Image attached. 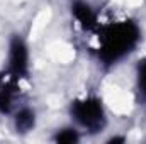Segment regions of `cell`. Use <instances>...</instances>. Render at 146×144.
I'll return each mask as SVG.
<instances>
[{"label": "cell", "instance_id": "obj_1", "mask_svg": "<svg viewBox=\"0 0 146 144\" xmlns=\"http://www.w3.org/2000/svg\"><path fill=\"white\" fill-rule=\"evenodd\" d=\"M97 58L112 66L129 56L141 41V29L134 20H115L97 27Z\"/></svg>", "mask_w": 146, "mask_h": 144}, {"label": "cell", "instance_id": "obj_2", "mask_svg": "<svg viewBox=\"0 0 146 144\" xmlns=\"http://www.w3.org/2000/svg\"><path fill=\"white\" fill-rule=\"evenodd\" d=\"M70 115L82 129L92 134L100 132L107 124L102 100L95 95H87L73 100L70 105Z\"/></svg>", "mask_w": 146, "mask_h": 144}, {"label": "cell", "instance_id": "obj_3", "mask_svg": "<svg viewBox=\"0 0 146 144\" xmlns=\"http://www.w3.org/2000/svg\"><path fill=\"white\" fill-rule=\"evenodd\" d=\"M17 78H27L29 76V49L24 39L14 36L9 44V68Z\"/></svg>", "mask_w": 146, "mask_h": 144}, {"label": "cell", "instance_id": "obj_4", "mask_svg": "<svg viewBox=\"0 0 146 144\" xmlns=\"http://www.w3.org/2000/svg\"><path fill=\"white\" fill-rule=\"evenodd\" d=\"M19 81L14 73L9 70L0 75V114H10L15 107V98L19 95Z\"/></svg>", "mask_w": 146, "mask_h": 144}, {"label": "cell", "instance_id": "obj_5", "mask_svg": "<svg viewBox=\"0 0 146 144\" xmlns=\"http://www.w3.org/2000/svg\"><path fill=\"white\" fill-rule=\"evenodd\" d=\"M72 14L76 20V24L83 29V31H97L99 24V17L97 12L90 7V3L83 2V0H75L72 3Z\"/></svg>", "mask_w": 146, "mask_h": 144}, {"label": "cell", "instance_id": "obj_6", "mask_svg": "<svg viewBox=\"0 0 146 144\" xmlns=\"http://www.w3.org/2000/svg\"><path fill=\"white\" fill-rule=\"evenodd\" d=\"M14 124H15V131L21 134H26L29 131L34 129L36 124V114L31 108H21L19 112H15L14 117Z\"/></svg>", "mask_w": 146, "mask_h": 144}, {"label": "cell", "instance_id": "obj_7", "mask_svg": "<svg viewBox=\"0 0 146 144\" xmlns=\"http://www.w3.org/2000/svg\"><path fill=\"white\" fill-rule=\"evenodd\" d=\"M136 88L141 100L146 104V58L141 59L136 66Z\"/></svg>", "mask_w": 146, "mask_h": 144}, {"label": "cell", "instance_id": "obj_8", "mask_svg": "<svg viewBox=\"0 0 146 144\" xmlns=\"http://www.w3.org/2000/svg\"><path fill=\"white\" fill-rule=\"evenodd\" d=\"M78 139H80L78 131L73 129V127L61 129V131H58L56 136H54V141H56V143H61V144H72V143H76Z\"/></svg>", "mask_w": 146, "mask_h": 144}]
</instances>
